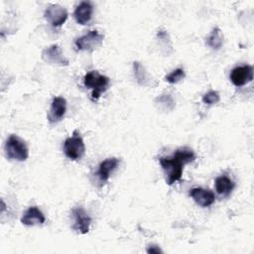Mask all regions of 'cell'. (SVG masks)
<instances>
[{"label":"cell","mask_w":254,"mask_h":254,"mask_svg":"<svg viewBox=\"0 0 254 254\" xmlns=\"http://www.w3.org/2000/svg\"><path fill=\"white\" fill-rule=\"evenodd\" d=\"M194 159L195 155L193 151L189 148L178 149L172 157H161L159 162L163 171L165 172L168 185L171 186L180 181L183 175L184 166L193 162Z\"/></svg>","instance_id":"6da1fadb"},{"label":"cell","mask_w":254,"mask_h":254,"mask_svg":"<svg viewBox=\"0 0 254 254\" xmlns=\"http://www.w3.org/2000/svg\"><path fill=\"white\" fill-rule=\"evenodd\" d=\"M83 83L87 88L92 90L91 99L96 101L100 97V94L108 88L110 79L109 77L100 74L97 70H91L84 75Z\"/></svg>","instance_id":"7a4b0ae2"},{"label":"cell","mask_w":254,"mask_h":254,"mask_svg":"<svg viewBox=\"0 0 254 254\" xmlns=\"http://www.w3.org/2000/svg\"><path fill=\"white\" fill-rule=\"evenodd\" d=\"M5 155L9 160L19 162L26 161L29 157V150L26 142L17 135H11L5 143Z\"/></svg>","instance_id":"3957f363"},{"label":"cell","mask_w":254,"mask_h":254,"mask_svg":"<svg viewBox=\"0 0 254 254\" xmlns=\"http://www.w3.org/2000/svg\"><path fill=\"white\" fill-rule=\"evenodd\" d=\"M64 151L65 156L72 161L81 159L85 153V145L80 134L75 130L73 134L66 138L64 143Z\"/></svg>","instance_id":"277c9868"},{"label":"cell","mask_w":254,"mask_h":254,"mask_svg":"<svg viewBox=\"0 0 254 254\" xmlns=\"http://www.w3.org/2000/svg\"><path fill=\"white\" fill-rule=\"evenodd\" d=\"M103 36L98 31L93 30L75 40V47L78 51L92 52L102 45Z\"/></svg>","instance_id":"5b68a950"},{"label":"cell","mask_w":254,"mask_h":254,"mask_svg":"<svg viewBox=\"0 0 254 254\" xmlns=\"http://www.w3.org/2000/svg\"><path fill=\"white\" fill-rule=\"evenodd\" d=\"M45 19L54 27H61L67 19V11L59 4H51L45 11Z\"/></svg>","instance_id":"8992f818"},{"label":"cell","mask_w":254,"mask_h":254,"mask_svg":"<svg viewBox=\"0 0 254 254\" xmlns=\"http://www.w3.org/2000/svg\"><path fill=\"white\" fill-rule=\"evenodd\" d=\"M42 59L48 64L61 66L68 65V60L64 57L62 49L58 45H52L46 48L42 52Z\"/></svg>","instance_id":"52a82bcc"},{"label":"cell","mask_w":254,"mask_h":254,"mask_svg":"<svg viewBox=\"0 0 254 254\" xmlns=\"http://www.w3.org/2000/svg\"><path fill=\"white\" fill-rule=\"evenodd\" d=\"M230 80L235 86H243L253 79V67L245 64L234 67L230 72Z\"/></svg>","instance_id":"ba28073f"},{"label":"cell","mask_w":254,"mask_h":254,"mask_svg":"<svg viewBox=\"0 0 254 254\" xmlns=\"http://www.w3.org/2000/svg\"><path fill=\"white\" fill-rule=\"evenodd\" d=\"M65 111H66V100L62 96L54 97L48 113V120L51 123L59 122L64 118Z\"/></svg>","instance_id":"9c48e42d"},{"label":"cell","mask_w":254,"mask_h":254,"mask_svg":"<svg viewBox=\"0 0 254 254\" xmlns=\"http://www.w3.org/2000/svg\"><path fill=\"white\" fill-rule=\"evenodd\" d=\"M72 215L74 218L73 229L81 234L87 233L89 231L91 218L86 211L82 207L78 206L72 209Z\"/></svg>","instance_id":"30bf717a"},{"label":"cell","mask_w":254,"mask_h":254,"mask_svg":"<svg viewBox=\"0 0 254 254\" xmlns=\"http://www.w3.org/2000/svg\"><path fill=\"white\" fill-rule=\"evenodd\" d=\"M190 195L201 207H208L215 201L214 193L207 189L193 188L190 190Z\"/></svg>","instance_id":"8fae6325"},{"label":"cell","mask_w":254,"mask_h":254,"mask_svg":"<svg viewBox=\"0 0 254 254\" xmlns=\"http://www.w3.org/2000/svg\"><path fill=\"white\" fill-rule=\"evenodd\" d=\"M46 217L37 206H30L21 218V223L26 226H34L45 223Z\"/></svg>","instance_id":"7c38bea8"},{"label":"cell","mask_w":254,"mask_h":254,"mask_svg":"<svg viewBox=\"0 0 254 254\" xmlns=\"http://www.w3.org/2000/svg\"><path fill=\"white\" fill-rule=\"evenodd\" d=\"M119 160L117 158H108L104 161H102L97 170V177L101 183H106L109 180V177L111 173L118 167Z\"/></svg>","instance_id":"4fadbf2b"},{"label":"cell","mask_w":254,"mask_h":254,"mask_svg":"<svg viewBox=\"0 0 254 254\" xmlns=\"http://www.w3.org/2000/svg\"><path fill=\"white\" fill-rule=\"evenodd\" d=\"M92 12H93V7L91 3L87 1H83L75 8L73 16L77 24L86 25L91 20Z\"/></svg>","instance_id":"5bb4252c"},{"label":"cell","mask_w":254,"mask_h":254,"mask_svg":"<svg viewBox=\"0 0 254 254\" xmlns=\"http://www.w3.org/2000/svg\"><path fill=\"white\" fill-rule=\"evenodd\" d=\"M234 187V182L226 176H220L215 179V190L220 195L228 196L233 190Z\"/></svg>","instance_id":"9a60e30c"},{"label":"cell","mask_w":254,"mask_h":254,"mask_svg":"<svg viewBox=\"0 0 254 254\" xmlns=\"http://www.w3.org/2000/svg\"><path fill=\"white\" fill-rule=\"evenodd\" d=\"M223 43V35L218 27L212 29L208 37L206 38V45L211 49L218 50L221 48Z\"/></svg>","instance_id":"2e32d148"},{"label":"cell","mask_w":254,"mask_h":254,"mask_svg":"<svg viewBox=\"0 0 254 254\" xmlns=\"http://www.w3.org/2000/svg\"><path fill=\"white\" fill-rule=\"evenodd\" d=\"M133 68H134V75H135L137 82L140 85H147L149 82V79H148L149 77H148L147 71L145 70L144 66L140 63L135 62L133 64Z\"/></svg>","instance_id":"e0dca14e"},{"label":"cell","mask_w":254,"mask_h":254,"mask_svg":"<svg viewBox=\"0 0 254 254\" xmlns=\"http://www.w3.org/2000/svg\"><path fill=\"white\" fill-rule=\"evenodd\" d=\"M186 76L185 70L183 68H177L173 70L171 73L165 76V80L170 83H178L182 79H184Z\"/></svg>","instance_id":"ac0fdd59"},{"label":"cell","mask_w":254,"mask_h":254,"mask_svg":"<svg viewBox=\"0 0 254 254\" xmlns=\"http://www.w3.org/2000/svg\"><path fill=\"white\" fill-rule=\"evenodd\" d=\"M220 99V96H219V93L215 90H210L208 92H206L203 96H202V102L204 104H207V105H212V104H215L219 101Z\"/></svg>","instance_id":"d6986e66"},{"label":"cell","mask_w":254,"mask_h":254,"mask_svg":"<svg viewBox=\"0 0 254 254\" xmlns=\"http://www.w3.org/2000/svg\"><path fill=\"white\" fill-rule=\"evenodd\" d=\"M147 252L148 253H163V251L160 249L159 246L157 245H150L147 248Z\"/></svg>","instance_id":"ffe728a7"}]
</instances>
